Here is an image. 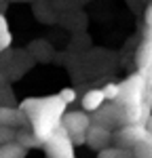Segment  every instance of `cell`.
Listing matches in <instances>:
<instances>
[{
  "label": "cell",
  "mask_w": 152,
  "mask_h": 158,
  "mask_svg": "<svg viewBox=\"0 0 152 158\" xmlns=\"http://www.w3.org/2000/svg\"><path fill=\"white\" fill-rule=\"evenodd\" d=\"M25 122H30L27 114L21 108H11V106H0V124H9V127H21Z\"/></svg>",
  "instance_id": "52a82bcc"
},
{
  "label": "cell",
  "mask_w": 152,
  "mask_h": 158,
  "mask_svg": "<svg viewBox=\"0 0 152 158\" xmlns=\"http://www.w3.org/2000/svg\"><path fill=\"white\" fill-rule=\"evenodd\" d=\"M11 141H17V131H15V127L0 124V146L11 143Z\"/></svg>",
  "instance_id": "9a60e30c"
},
{
  "label": "cell",
  "mask_w": 152,
  "mask_h": 158,
  "mask_svg": "<svg viewBox=\"0 0 152 158\" xmlns=\"http://www.w3.org/2000/svg\"><path fill=\"white\" fill-rule=\"evenodd\" d=\"M44 152H47V156L49 158H74V139H72V135L70 131L65 129V127H59V129H55L53 133L44 139Z\"/></svg>",
  "instance_id": "3957f363"
},
{
  "label": "cell",
  "mask_w": 152,
  "mask_h": 158,
  "mask_svg": "<svg viewBox=\"0 0 152 158\" xmlns=\"http://www.w3.org/2000/svg\"><path fill=\"white\" fill-rule=\"evenodd\" d=\"M144 36H146V38H150V40H152V27H146V34H144Z\"/></svg>",
  "instance_id": "ffe728a7"
},
{
  "label": "cell",
  "mask_w": 152,
  "mask_h": 158,
  "mask_svg": "<svg viewBox=\"0 0 152 158\" xmlns=\"http://www.w3.org/2000/svg\"><path fill=\"white\" fill-rule=\"evenodd\" d=\"M74 158H76V156H74Z\"/></svg>",
  "instance_id": "7402d4cb"
},
{
  "label": "cell",
  "mask_w": 152,
  "mask_h": 158,
  "mask_svg": "<svg viewBox=\"0 0 152 158\" xmlns=\"http://www.w3.org/2000/svg\"><path fill=\"white\" fill-rule=\"evenodd\" d=\"M63 127L70 131V135L76 133H87L93 124V118L89 116L87 110H76V112H65L63 114Z\"/></svg>",
  "instance_id": "5b68a950"
},
{
  "label": "cell",
  "mask_w": 152,
  "mask_h": 158,
  "mask_svg": "<svg viewBox=\"0 0 152 158\" xmlns=\"http://www.w3.org/2000/svg\"><path fill=\"white\" fill-rule=\"evenodd\" d=\"M148 127L146 124H125V127H120V131L118 133H114V139H116V143L123 148H129V150H133V148L137 146L139 141H144L146 137H148Z\"/></svg>",
  "instance_id": "277c9868"
},
{
  "label": "cell",
  "mask_w": 152,
  "mask_h": 158,
  "mask_svg": "<svg viewBox=\"0 0 152 158\" xmlns=\"http://www.w3.org/2000/svg\"><path fill=\"white\" fill-rule=\"evenodd\" d=\"M146 127H148V131H150V133H152V116H150V118H148V120H146Z\"/></svg>",
  "instance_id": "44dd1931"
},
{
  "label": "cell",
  "mask_w": 152,
  "mask_h": 158,
  "mask_svg": "<svg viewBox=\"0 0 152 158\" xmlns=\"http://www.w3.org/2000/svg\"><path fill=\"white\" fill-rule=\"evenodd\" d=\"M133 154H135V158H152V133H148L144 141H139L133 148Z\"/></svg>",
  "instance_id": "5bb4252c"
},
{
  "label": "cell",
  "mask_w": 152,
  "mask_h": 158,
  "mask_svg": "<svg viewBox=\"0 0 152 158\" xmlns=\"http://www.w3.org/2000/svg\"><path fill=\"white\" fill-rule=\"evenodd\" d=\"M135 65H137V70H144V68L152 65V40L150 38H144V42L139 44L137 53H135Z\"/></svg>",
  "instance_id": "9c48e42d"
},
{
  "label": "cell",
  "mask_w": 152,
  "mask_h": 158,
  "mask_svg": "<svg viewBox=\"0 0 152 158\" xmlns=\"http://www.w3.org/2000/svg\"><path fill=\"white\" fill-rule=\"evenodd\" d=\"M148 85L144 80V76L135 72L133 76L125 78L120 82V95L114 101L118 114H120V122L125 124H146V120L152 116V103L148 101Z\"/></svg>",
  "instance_id": "6da1fadb"
},
{
  "label": "cell",
  "mask_w": 152,
  "mask_h": 158,
  "mask_svg": "<svg viewBox=\"0 0 152 158\" xmlns=\"http://www.w3.org/2000/svg\"><path fill=\"white\" fill-rule=\"evenodd\" d=\"M72 139H74V146H85L87 143V133H76L72 135Z\"/></svg>",
  "instance_id": "ac0fdd59"
},
{
  "label": "cell",
  "mask_w": 152,
  "mask_h": 158,
  "mask_svg": "<svg viewBox=\"0 0 152 158\" xmlns=\"http://www.w3.org/2000/svg\"><path fill=\"white\" fill-rule=\"evenodd\" d=\"M103 93H106V99H108V101H116L118 95H120V85H116V82H108V85L103 86Z\"/></svg>",
  "instance_id": "2e32d148"
},
{
  "label": "cell",
  "mask_w": 152,
  "mask_h": 158,
  "mask_svg": "<svg viewBox=\"0 0 152 158\" xmlns=\"http://www.w3.org/2000/svg\"><path fill=\"white\" fill-rule=\"evenodd\" d=\"M114 135L112 131L108 129V127H101V124H91V129L87 131V146L91 150H95V152H101V150H106V148H110L112 143Z\"/></svg>",
  "instance_id": "8992f818"
},
{
  "label": "cell",
  "mask_w": 152,
  "mask_h": 158,
  "mask_svg": "<svg viewBox=\"0 0 152 158\" xmlns=\"http://www.w3.org/2000/svg\"><path fill=\"white\" fill-rule=\"evenodd\" d=\"M27 156V148L21 146L19 141H11L0 146V158H25Z\"/></svg>",
  "instance_id": "30bf717a"
},
{
  "label": "cell",
  "mask_w": 152,
  "mask_h": 158,
  "mask_svg": "<svg viewBox=\"0 0 152 158\" xmlns=\"http://www.w3.org/2000/svg\"><path fill=\"white\" fill-rule=\"evenodd\" d=\"M17 141H19L21 146H25L27 150H30V148H42L44 146V141L34 133V129H32V131H19V133H17Z\"/></svg>",
  "instance_id": "8fae6325"
},
{
  "label": "cell",
  "mask_w": 152,
  "mask_h": 158,
  "mask_svg": "<svg viewBox=\"0 0 152 158\" xmlns=\"http://www.w3.org/2000/svg\"><path fill=\"white\" fill-rule=\"evenodd\" d=\"M59 97H61L65 103H74V101H76V91H74V89H70V86H65V89L59 91Z\"/></svg>",
  "instance_id": "e0dca14e"
},
{
  "label": "cell",
  "mask_w": 152,
  "mask_h": 158,
  "mask_svg": "<svg viewBox=\"0 0 152 158\" xmlns=\"http://www.w3.org/2000/svg\"><path fill=\"white\" fill-rule=\"evenodd\" d=\"M68 106L70 103H65L59 95H49V97H27L21 101L19 108L27 114L34 133L44 141L55 129L61 127Z\"/></svg>",
  "instance_id": "7a4b0ae2"
},
{
  "label": "cell",
  "mask_w": 152,
  "mask_h": 158,
  "mask_svg": "<svg viewBox=\"0 0 152 158\" xmlns=\"http://www.w3.org/2000/svg\"><path fill=\"white\" fill-rule=\"evenodd\" d=\"M97 158H135V154H133V150H129V148L116 146V148H106V150H101Z\"/></svg>",
  "instance_id": "7c38bea8"
},
{
  "label": "cell",
  "mask_w": 152,
  "mask_h": 158,
  "mask_svg": "<svg viewBox=\"0 0 152 158\" xmlns=\"http://www.w3.org/2000/svg\"><path fill=\"white\" fill-rule=\"evenodd\" d=\"M103 103H108L103 89H91V91H87V93L82 95V110H87L89 114L97 112Z\"/></svg>",
  "instance_id": "ba28073f"
},
{
  "label": "cell",
  "mask_w": 152,
  "mask_h": 158,
  "mask_svg": "<svg viewBox=\"0 0 152 158\" xmlns=\"http://www.w3.org/2000/svg\"><path fill=\"white\" fill-rule=\"evenodd\" d=\"M146 27H152V4L146 9Z\"/></svg>",
  "instance_id": "d6986e66"
},
{
  "label": "cell",
  "mask_w": 152,
  "mask_h": 158,
  "mask_svg": "<svg viewBox=\"0 0 152 158\" xmlns=\"http://www.w3.org/2000/svg\"><path fill=\"white\" fill-rule=\"evenodd\" d=\"M11 42H13V34H11V30H9V21H6V17L0 13V53L9 49Z\"/></svg>",
  "instance_id": "4fadbf2b"
}]
</instances>
